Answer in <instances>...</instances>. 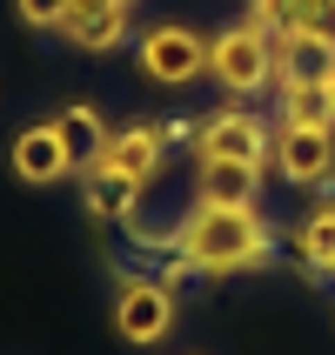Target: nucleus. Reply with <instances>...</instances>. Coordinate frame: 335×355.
<instances>
[{
	"label": "nucleus",
	"mask_w": 335,
	"mask_h": 355,
	"mask_svg": "<svg viewBox=\"0 0 335 355\" xmlns=\"http://www.w3.org/2000/svg\"><path fill=\"white\" fill-rule=\"evenodd\" d=\"M295 255L309 261V275H329L335 268V201H316L295 228Z\"/></svg>",
	"instance_id": "obj_13"
},
{
	"label": "nucleus",
	"mask_w": 335,
	"mask_h": 355,
	"mask_svg": "<svg viewBox=\"0 0 335 355\" xmlns=\"http://www.w3.org/2000/svg\"><path fill=\"white\" fill-rule=\"evenodd\" d=\"M261 168L255 161H208L195 175V208H255Z\"/></svg>",
	"instance_id": "obj_9"
},
{
	"label": "nucleus",
	"mask_w": 335,
	"mask_h": 355,
	"mask_svg": "<svg viewBox=\"0 0 335 355\" xmlns=\"http://www.w3.org/2000/svg\"><path fill=\"white\" fill-rule=\"evenodd\" d=\"M268 148H275V128L255 114V107H221L215 121H201L195 128V161H255L268 168Z\"/></svg>",
	"instance_id": "obj_5"
},
{
	"label": "nucleus",
	"mask_w": 335,
	"mask_h": 355,
	"mask_svg": "<svg viewBox=\"0 0 335 355\" xmlns=\"http://www.w3.org/2000/svg\"><path fill=\"white\" fill-rule=\"evenodd\" d=\"M14 175L27 188H54V181L74 175V155H67V141H60L54 121H40V128H20L14 135Z\"/></svg>",
	"instance_id": "obj_7"
},
{
	"label": "nucleus",
	"mask_w": 335,
	"mask_h": 355,
	"mask_svg": "<svg viewBox=\"0 0 335 355\" xmlns=\"http://www.w3.org/2000/svg\"><path fill=\"white\" fill-rule=\"evenodd\" d=\"M282 94V121L295 128H335V87L316 80V87H275Z\"/></svg>",
	"instance_id": "obj_15"
},
{
	"label": "nucleus",
	"mask_w": 335,
	"mask_h": 355,
	"mask_svg": "<svg viewBox=\"0 0 335 355\" xmlns=\"http://www.w3.org/2000/svg\"><path fill=\"white\" fill-rule=\"evenodd\" d=\"M80 188H87V215L94 221H135L141 215V188L108 175V168H80Z\"/></svg>",
	"instance_id": "obj_11"
},
{
	"label": "nucleus",
	"mask_w": 335,
	"mask_h": 355,
	"mask_svg": "<svg viewBox=\"0 0 335 355\" xmlns=\"http://www.w3.org/2000/svg\"><path fill=\"white\" fill-rule=\"evenodd\" d=\"M14 14L27 20V27H60V20H67V0H14Z\"/></svg>",
	"instance_id": "obj_17"
},
{
	"label": "nucleus",
	"mask_w": 335,
	"mask_h": 355,
	"mask_svg": "<svg viewBox=\"0 0 335 355\" xmlns=\"http://www.w3.org/2000/svg\"><path fill=\"white\" fill-rule=\"evenodd\" d=\"M208 74L221 80L228 101L261 94V87L275 80V34H261L255 20H235V27L208 34Z\"/></svg>",
	"instance_id": "obj_2"
},
{
	"label": "nucleus",
	"mask_w": 335,
	"mask_h": 355,
	"mask_svg": "<svg viewBox=\"0 0 335 355\" xmlns=\"http://www.w3.org/2000/svg\"><path fill=\"white\" fill-rule=\"evenodd\" d=\"M60 141H67V155H74V175L87 168V161H101V148H108V121H101V107H87V101H74V107H60Z\"/></svg>",
	"instance_id": "obj_12"
},
{
	"label": "nucleus",
	"mask_w": 335,
	"mask_h": 355,
	"mask_svg": "<svg viewBox=\"0 0 335 355\" xmlns=\"http://www.w3.org/2000/svg\"><path fill=\"white\" fill-rule=\"evenodd\" d=\"M114 7H128V14H135V0H114Z\"/></svg>",
	"instance_id": "obj_21"
},
{
	"label": "nucleus",
	"mask_w": 335,
	"mask_h": 355,
	"mask_svg": "<svg viewBox=\"0 0 335 355\" xmlns=\"http://www.w3.org/2000/svg\"><path fill=\"white\" fill-rule=\"evenodd\" d=\"M135 60L155 87H188V80L208 74V40L195 27H181V20H161V27H148L135 40Z\"/></svg>",
	"instance_id": "obj_3"
},
{
	"label": "nucleus",
	"mask_w": 335,
	"mask_h": 355,
	"mask_svg": "<svg viewBox=\"0 0 335 355\" xmlns=\"http://www.w3.org/2000/svg\"><path fill=\"white\" fill-rule=\"evenodd\" d=\"M295 34H316V40H329V47H335V0H309V14H302Z\"/></svg>",
	"instance_id": "obj_18"
},
{
	"label": "nucleus",
	"mask_w": 335,
	"mask_h": 355,
	"mask_svg": "<svg viewBox=\"0 0 335 355\" xmlns=\"http://www.w3.org/2000/svg\"><path fill=\"white\" fill-rule=\"evenodd\" d=\"M329 87H335V74H329Z\"/></svg>",
	"instance_id": "obj_22"
},
{
	"label": "nucleus",
	"mask_w": 335,
	"mask_h": 355,
	"mask_svg": "<svg viewBox=\"0 0 335 355\" xmlns=\"http://www.w3.org/2000/svg\"><path fill=\"white\" fill-rule=\"evenodd\" d=\"M275 175L289 188H329L335 181V128H295V121H275Z\"/></svg>",
	"instance_id": "obj_6"
},
{
	"label": "nucleus",
	"mask_w": 335,
	"mask_h": 355,
	"mask_svg": "<svg viewBox=\"0 0 335 355\" xmlns=\"http://www.w3.org/2000/svg\"><path fill=\"white\" fill-rule=\"evenodd\" d=\"M161 282H168V288H188V282H195V261H188V255H168V261H161Z\"/></svg>",
	"instance_id": "obj_19"
},
{
	"label": "nucleus",
	"mask_w": 335,
	"mask_h": 355,
	"mask_svg": "<svg viewBox=\"0 0 335 355\" xmlns=\"http://www.w3.org/2000/svg\"><path fill=\"white\" fill-rule=\"evenodd\" d=\"M302 14H309V0H248V20L261 34H295Z\"/></svg>",
	"instance_id": "obj_16"
},
{
	"label": "nucleus",
	"mask_w": 335,
	"mask_h": 355,
	"mask_svg": "<svg viewBox=\"0 0 335 355\" xmlns=\"http://www.w3.org/2000/svg\"><path fill=\"white\" fill-rule=\"evenodd\" d=\"M114 329L135 349L168 342V329H175V288L161 275H121L114 282Z\"/></svg>",
	"instance_id": "obj_4"
},
{
	"label": "nucleus",
	"mask_w": 335,
	"mask_h": 355,
	"mask_svg": "<svg viewBox=\"0 0 335 355\" xmlns=\"http://www.w3.org/2000/svg\"><path fill=\"white\" fill-rule=\"evenodd\" d=\"M175 255L195 261V275H261L275 261V228L261 208H195Z\"/></svg>",
	"instance_id": "obj_1"
},
{
	"label": "nucleus",
	"mask_w": 335,
	"mask_h": 355,
	"mask_svg": "<svg viewBox=\"0 0 335 355\" xmlns=\"http://www.w3.org/2000/svg\"><path fill=\"white\" fill-rule=\"evenodd\" d=\"M335 74V47L316 34H275V87H316Z\"/></svg>",
	"instance_id": "obj_10"
},
{
	"label": "nucleus",
	"mask_w": 335,
	"mask_h": 355,
	"mask_svg": "<svg viewBox=\"0 0 335 355\" xmlns=\"http://www.w3.org/2000/svg\"><path fill=\"white\" fill-rule=\"evenodd\" d=\"M101 7H114V0H67V20H87V14H101ZM60 20V27H67Z\"/></svg>",
	"instance_id": "obj_20"
},
{
	"label": "nucleus",
	"mask_w": 335,
	"mask_h": 355,
	"mask_svg": "<svg viewBox=\"0 0 335 355\" xmlns=\"http://www.w3.org/2000/svg\"><path fill=\"white\" fill-rule=\"evenodd\" d=\"M161 161H168V141H161V128H121V135H108L101 161H87V168H108V175H121V181H135V188H148V181L161 175Z\"/></svg>",
	"instance_id": "obj_8"
},
{
	"label": "nucleus",
	"mask_w": 335,
	"mask_h": 355,
	"mask_svg": "<svg viewBox=\"0 0 335 355\" xmlns=\"http://www.w3.org/2000/svg\"><path fill=\"white\" fill-rule=\"evenodd\" d=\"M329 275H335V268H329Z\"/></svg>",
	"instance_id": "obj_23"
},
{
	"label": "nucleus",
	"mask_w": 335,
	"mask_h": 355,
	"mask_svg": "<svg viewBox=\"0 0 335 355\" xmlns=\"http://www.w3.org/2000/svg\"><path fill=\"white\" fill-rule=\"evenodd\" d=\"M60 34L74 40V54H114L121 40H128V7H101L87 20H67Z\"/></svg>",
	"instance_id": "obj_14"
}]
</instances>
